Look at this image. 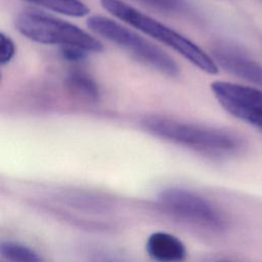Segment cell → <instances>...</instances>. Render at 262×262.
Returning <instances> with one entry per match:
<instances>
[{"mask_svg":"<svg viewBox=\"0 0 262 262\" xmlns=\"http://www.w3.org/2000/svg\"><path fill=\"white\" fill-rule=\"evenodd\" d=\"M142 127L150 134L202 154L226 157L244 147L243 138L229 130L165 116H149Z\"/></svg>","mask_w":262,"mask_h":262,"instance_id":"1","label":"cell"},{"mask_svg":"<svg viewBox=\"0 0 262 262\" xmlns=\"http://www.w3.org/2000/svg\"><path fill=\"white\" fill-rule=\"evenodd\" d=\"M101 6L115 17L170 47L201 71L215 75L219 67L211 55L191 40L121 0H100Z\"/></svg>","mask_w":262,"mask_h":262,"instance_id":"2","label":"cell"},{"mask_svg":"<svg viewBox=\"0 0 262 262\" xmlns=\"http://www.w3.org/2000/svg\"><path fill=\"white\" fill-rule=\"evenodd\" d=\"M87 26L97 35L122 47L137 60L157 72L168 77H177L180 74L178 63L166 51L116 20L93 15L87 19Z\"/></svg>","mask_w":262,"mask_h":262,"instance_id":"3","label":"cell"},{"mask_svg":"<svg viewBox=\"0 0 262 262\" xmlns=\"http://www.w3.org/2000/svg\"><path fill=\"white\" fill-rule=\"evenodd\" d=\"M15 27L28 39L47 45H72L88 52H100L102 44L81 28L33 11H25L17 15Z\"/></svg>","mask_w":262,"mask_h":262,"instance_id":"4","label":"cell"},{"mask_svg":"<svg viewBox=\"0 0 262 262\" xmlns=\"http://www.w3.org/2000/svg\"><path fill=\"white\" fill-rule=\"evenodd\" d=\"M158 200L167 212L179 219L212 230L225 227L226 221L222 212L211 201L195 191L169 187L159 193Z\"/></svg>","mask_w":262,"mask_h":262,"instance_id":"5","label":"cell"},{"mask_svg":"<svg viewBox=\"0 0 262 262\" xmlns=\"http://www.w3.org/2000/svg\"><path fill=\"white\" fill-rule=\"evenodd\" d=\"M211 91L228 114L262 130V89L215 81L211 84Z\"/></svg>","mask_w":262,"mask_h":262,"instance_id":"6","label":"cell"},{"mask_svg":"<svg viewBox=\"0 0 262 262\" xmlns=\"http://www.w3.org/2000/svg\"><path fill=\"white\" fill-rule=\"evenodd\" d=\"M212 58L226 72L262 88V63L251 57L239 47L218 42L212 48Z\"/></svg>","mask_w":262,"mask_h":262,"instance_id":"7","label":"cell"},{"mask_svg":"<svg viewBox=\"0 0 262 262\" xmlns=\"http://www.w3.org/2000/svg\"><path fill=\"white\" fill-rule=\"evenodd\" d=\"M145 250L151 259L159 262L183 261L187 254L185 245L177 236L165 231L151 233L147 237Z\"/></svg>","mask_w":262,"mask_h":262,"instance_id":"8","label":"cell"},{"mask_svg":"<svg viewBox=\"0 0 262 262\" xmlns=\"http://www.w3.org/2000/svg\"><path fill=\"white\" fill-rule=\"evenodd\" d=\"M31 3L40 5L54 12L73 16L82 17L89 13L88 6L81 0H26Z\"/></svg>","mask_w":262,"mask_h":262,"instance_id":"9","label":"cell"},{"mask_svg":"<svg viewBox=\"0 0 262 262\" xmlns=\"http://www.w3.org/2000/svg\"><path fill=\"white\" fill-rule=\"evenodd\" d=\"M0 255L13 262H40L42 260L34 250L13 241H0Z\"/></svg>","mask_w":262,"mask_h":262,"instance_id":"10","label":"cell"},{"mask_svg":"<svg viewBox=\"0 0 262 262\" xmlns=\"http://www.w3.org/2000/svg\"><path fill=\"white\" fill-rule=\"evenodd\" d=\"M68 87L76 94L90 100H96L99 97V88L96 82L83 72L72 73L67 80Z\"/></svg>","mask_w":262,"mask_h":262,"instance_id":"11","label":"cell"},{"mask_svg":"<svg viewBox=\"0 0 262 262\" xmlns=\"http://www.w3.org/2000/svg\"><path fill=\"white\" fill-rule=\"evenodd\" d=\"M147 5L165 11H181L185 9V3L183 0H139Z\"/></svg>","mask_w":262,"mask_h":262,"instance_id":"12","label":"cell"},{"mask_svg":"<svg viewBox=\"0 0 262 262\" xmlns=\"http://www.w3.org/2000/svg\"><path fill=\"white\" fill-rule=\"evenodd\" d=\"M15 53L13 41L3 33H0V64L7 63Z\"/></svg>","mask_w":262,"mask_h":262,"instance_id":"13","label":"cell"},{"mask_svg":"<svg viewBox=\"0 0 262 262\" xmlns=\"http://www.w3.org/2000/svg\"><path fill=\"white\" fill-rule=\"evenodd\" d=\"M61 55L64 59L69 61H80L83 60L86 56L88 51L84 50L83 48L72 46V45H64L60 47Z\"/></svg>","mask_w":262,"mask_h":262,"instance_id":"14","label":"cell"},{"mask_svg":"<svg viewBox=\"0 0 262 262\" xmlns=\"http://www.w3.org/2000/svg\"><path fill=\"white\" fill-rule=\"evenodd\" d=\"M0 81H1V73H0Z\"/></svg>","mask_w":262,"mask_h":262,"instance_id":"15","label":"cell"}]
</instances>
